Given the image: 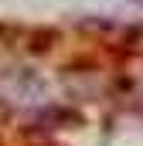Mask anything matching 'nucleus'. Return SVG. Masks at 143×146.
<instances>
[{"mask_svg":"<svg viewBox=\"0 0 143 146\" xmlns=\"http://www.w3.org/2000/svg\"><path fill=\"white\" fill-rule=\"evenodd\" d=\"M133 3H143V0H133Z\"/></svg>","mask_w":143,"mask_h":146,"instance_id":"obj_1","label":"nucleus"}]
</instances>
